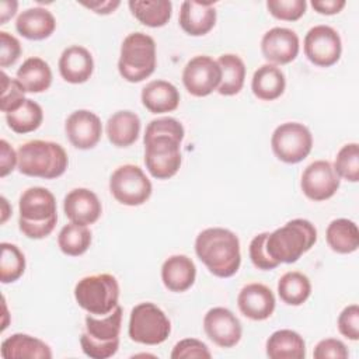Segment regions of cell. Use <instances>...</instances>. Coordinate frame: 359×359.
I'll list each match as a JSON object with an SVG mask.
<instances>
[{"label": "cell", "mask_w": 359, "mask_h": 359, "mask_svg": "<svg viewBox=\"0 0 359 359\" xmlns=\"http://www.w3.org/2000/svg\"><path fill=\"white\" fill-rule=\"evenodd\" d=\"M195 252L217 278L233 276L241 264L240 240L231 230L223 227L202 230L195 240Z\"/></svg>", "instance_id": "6da1fadb"}, {"label": "cell", "mask_w": 359, "mask_h": 359, "mask_svg": "<svg viewBox=\"0 0 359 359\" xmlns=\"http://www.w3.org/2000/svg\"><path fill=\"white\" fill-rule=\"evenodd\" d=\"M20 231L34 240L48 237L57 222L55 195L43 187L25 189L18 202Z\"/></svg>", "instance_id": "7a4b0ae2"}, {"label": "cell", "mask_w": 359, "mask_h": 359, "mask_svg": "<svg viewBox=\"0 0 359 359\" xmlns=\"http://www.w3.org/2000/svg\"><path fill=\"white\" fill-rule=\"evenodd\" d=\"M317 241V230L310 220L293 219L268 233L265 247L278 264H293Z\"/></svg>", "instance_id": "3957f363"}, {"label": "cell", "mask_w": 359, "mask_h": 359, "mask_svg": "<svg viewBox=\"0 0 359 359\" xmlns=\"http://www.w3.org/2000/svg\"><path fill=\"white\" fill-rule=\"evenodd\" d=\"M17 154V168L28 177L53 180L63 175L69 165L66 150L49 140H29L18 147Z\"/></svg>", "instance_id": "277c9868"}, {"label": "cell", "mask_w": 359, "mask_h": 359, "mask_svg": "<svg viewBox=\"0 0 359 359\" xmlns=\"http://www.w3.org/2000/svg\"><path fill=\"white\" fill-rule=\"evenodd\" d=\"M122 325V307L118 304L109 314L95 318L86 317V332L80 337V345L91 359H108L118 352Z\"/></svg>", "instance_id": "5b68a950"}, {"label": "cell", "mask_w": 359, "mask_h": 359, "mask_svg": "<svg viewBox=\"0 0 359 359\" xmlns=\"http://www.w3.org/2000/svg\"><path fill=\"white\" fill-rule=\"evenodd\" d=\"M156 42L144 32L129 34L122 45L118 60L119 74L129 83H140L156 69Z\"/></svg>", "instance_id": "8992f818"}, {"label": "cell", "mask_w": 359, "mask_h": 359, "mask_svg": "<svg viewBox=\"0 0 359 359\" xmlns=\"http://www.w3.org/2000/svg\"><path fill=\"white\" fill-rule=\"evenodd\" d=\"M74 299L87 313L104 317L118 306L119 283L111 273L84 276L74 286Z\"/></svg>", "instance_id": "52a82bcc"}, {"label": "cell", "mask_w": 359, "mask_h": 359, "mask_svg": "<svg viewBox=\"0 0 359 359\" xmlns=\"http://www.w3.org/2000/svg\"><path fill=\"white\" fill-rule=\"evenodd\" d=\"M182 137L174 135H154L143 137L144 164L151 177L168 180L174 177L182 163Z\"/></svg>", "instance_id": "ba28073f"}, {"label": "cell", "mask_w": 359, "mask_h": 359, "mask_svg": "<svg viewBox=\"0 0 359 359\" xmlns=\"http://www.w3.org/2000/svg\"><path fill=\"white\" fill-rule=\"evenodd\" d=\"M171 332V323L165 313L154 303L136 304L129 317L128 334L132 341L143 345L163 344Z\"/></svg>", "instance_id": "9c48e42d"}, {"label": "cell", "mask_w": 359, "mask_h": 359, "mask_svg": "<svg viewBox=\"0 0 359 359\" xmlns=\"http://www.w3.org/2000/svg\"><path fill=\"white\" fill-rule=\"evenodd\" d=\"M271 147L273 154L283 163L296 164L303 161L311 151L313 136L307 126L299 122L280 123L272 133Z\"/></svg>", "instance_id": "30bf717a"}, {"label": "cell", "mask_w": 359, "mask_h": 359, "mask_svg": "<svg viewBox=\"0 0 359 359\" xmlns=\"http://www.w3.org/2000/svg\"><path fill=\"white\" fill-rule=\"evenodd\" d=\"M109 191L119 203L139 206L150 198L153 187L139 165L123 164L111 174Z\"/></svg>", "instance_id": "8fae6325"}, {"label": "cell", "mask_w": 359, "mask_h": 359, "mask_svg": "<svg viewBox=\"0 0 359 359\" xmlns=\"http://www.w3.org/2000/svg\"><path fill=\"white\" fill-rule=\"evenodd\" d=\"M307 59L320 67L335 65L342 53L339 34L330 25H316L309 29L303 43Z\"/></svg>", "instance_id": "7c38bea8"}, {"label": "cell", "mask_w": 359, "mask_h": 359, "mask_svg": "<svg viewBox=\"0 0 359 359\" xmlns=\"http://www.w3.org/2000/svg\"><path fill=\"white\" fill-rule=\"evenodd\" d=\"M222 70L217 60L206 55L192 57L184 67L182 83L194 97H206L219 88Z\"/></svg>", "instance_id": "4fadbf2b"}, {"label": "cell", "mask_w": 359, "mask_h": 359, "mask_svg": "<svg viewBox=\"0 0 359 359\" xmlns=\"http://www.w3.org/2000/svg\"><path fill=\"white\" fill-rule=\"evenodd\" d=\"M339 177L327 160H316L309 164L300 180L303 194L316 202L330 199L339 188Z\"/></svg>", "instance_id": "5bb4252c"}, {"label": "cell", "mask_w": 359, "mask_h": 359, "mask_svg": "<svg viewBox=\"0 0 359 359\" xmlns=\"http://www.w3.org/2000/svg\"><path fill=\"white\" fill-rule=\"evenodd\" d=\"M208 338L222 348L236 346L243 335L240 320L226 307H213L203 317Z\"/></svg>", "instance_id": "9a60e30c"}, {"label": "cell", "mask_w": 359, "mask_h": 359, "mask_svg": "<svg viewBox=\"0 0 359 359\" xmlns=\"http://www.w3.org/2000/svg\"><path fill=\"white\" fill-rule=\"evenodd\" d=\"M65 132L69 142L80 150H88L97 146L102 135V123L98 115L88 109L72 112L65 122Z\"/></svg>", "instance_id": "2e32d148"}, {"label": "cell", "mask_w": 359, "mask_h": 359, "mask_svg": "<svg viewBox=\"0 0 359 359\" xmlns=\"http://www.w3.org/2000/svg\"><path fill=\"white\" fill-rule=\"evenodd\" d=\"M299 36L293 29L273 27L261 39V52L271 65H287L299 55Z\"/></svg>", "instance_id": "e0dca14e"}, {"label": "cell", "mask_w": 359, "mask_h": 359, "mask_svg": "<svg viewBox=\"0 0 359 359\" xmlns=\"http://www.w3.org/2000/svg\"><path fill=\"white\" fill-rule=\"evenodd\" d=\"M63 210L72 223L88 226L100 219L102 206L93 191L87 188H74L65 196Z\"/></svg>", "instance_id": "ac0fdd59"}, {"label": "cell", "mask_w": 359, "mask_h": 359, "mask_svg": "<svg viewBox=\"0 0 359 359\" xmlns=\"http://www.w3.org/2000/svg\"><path fill=\"white\" fill-rule=\"evenodd\" d=\"M275 304L276 302L272 290L257 282L245 285L237 296V306L241 314L254 321H262L271 317Z\"/></svg>", "instance_id": "d6986e66"}, {"label": "cell", "mask_w": 359, "mask_h": 359, "mask_svg": "<svg viewBox=\"0 0 359 359\" xmlns=\"http://www.w3.org/2000/svg\"><path fill=\"white\" fill-rule=\"evenodd\" d=\"M180 25L188 35H206L216 24V10L213 1L187 0L181 4Z\"/></svg>", "instance_id": "ffe728a7"}, {"label": "cell", "mask_w": 359, "mask_h": 359, "mask_svg": "<svg viewBox=\"0 0 359 359\" xmlns=\"http://www.w3.org/2000/svg\"><path fill=\"white\" fill-rule=\"evenodd\" d=\"M94 72V60L88 49L80 45L66 48L59 57V73L67 83H86Z\"/></svg>", "instance_id": "44dd1931"}, {"label": "cell", "mask_w": 359, "mask_h": 359, "mask_svg": "<svg viewBox=\"0 0 359 359\" xmlns=\"http://www.w3.org/2000/svg\"><path fill=\"white\" fill-rule=\"evenodd\" d=\"M196 278L194 261L182 254L168 257L161 265V280L170 292L188 290Z\"/></svg>", "instance_id": "7402d4cb"}, {"label": "cell", "mask_w": 359, "mask_h": 359, "mask_svg": "<svg viewBox=\"0 0 359 359\" xmlns=\"http://www.w3.org/2000/svg\"><path fill=\"white\" fill-rule=\"evenodd\" d=\"M55 28L56 20L53 14L43 7L27 8L15 20L17 32L31 41H42L49 38Z\"/></svg>", "instance_id": "603a6c76"}, {"label": "cell", "mask_w": 359, "mask_h": 359, "mask_svg": "<svg viewBox=\"0 0 359 359\" xmlns=\"http://www.w3.org/2000/svg\"><path fill=\"white\" fill-rule=\"evenodd\" d=\"M1 358L4 359H50L52 351L39 338L28 334H13L1 342Z\"/></svg>", "instance_id": "cb8c5ba5"}, {"label": "cell", "mask_w": 359, "mask_h": 359, "mask_svg": "<svg viewBox=\"0 0 359 359\" xmlns=\"http://www.w3.org/2000/svg\"><path fill=\"white\" fill-rule=\"evenodd\" d=\"M140 98L144 108L151 114H164L178 108L180 91L170 81L153 80L143 87Z\"/></svg>", "instance_id": "d4e9b609"}, {"label": "cell", "mask_w": 359, "mask_h": 359, "mask_svg": "<svg viewBox=\"0 0 359 359\" xmlns=\"http://www.w3.org/2000/svg\"><path fill=\"white\" fill-rule=\"evenodd\" d=\"M265 351L271 359H304L306 342L293 330H278L266 339Z\"/></svg>", "instance_id": "484cf974"}, {"label": "cell", "mask_w": 359, "mask_h": 359, "mask_svg": "<svg viewBox=\"0 0 359 359\" xmlns=\"http://www.w3.org/2000/svg\"><path fill=\"white\" fill-rule=\"evenodd\" d=\"M140 133V119L132 111H118L107 121L108 140L116 147L133 144Z\"/></svg>", "instance_id": "4316f807"}, {"label": "cell", "mask_w": 359, "mask_h": 359, "mask_svg": "<svg viewBox=\"0 0 359 359\" xmlns=\"http://www.w3.org/2000/svg\"><path fill=\"white\" fill-rule=\"evenodd\" d=\"M285 87L286 79L278 66L265 63L254 72L251 90L257 98L262 101H273L283 94Z\"/></svg>", "instance_id": "83f0119b"}, {"label": "cell", "mask_w": 359, "mask_h": 359, "mask_svg": "<svg viewBox=\"0 0 359 359\" xmlns=\"http://www.w3.org/2000/svg\"><path fill=\"white\" fill-rule=\"evenodd\" d=\"M17 80L25 93H43L52 84V70L43 59L38 56L28 57L17 70Z\"/></svg>", "instance_id": "f1b7e54d"}, {"label": "cell", "mask_w": 359, "mask_h": 359, "mask_svg": "<svg viewBox=\"0 0 359 359\" xmlns=\"http://www.w3.org/2000/svg\"><path fill=\"white\" fill-rule=\"evenodd\" d=\"M325 238L328 247L338 254H351L359 247L358 226L349 219L332 220L325 230Z\"/></svg>", "instance_id": "f546056e"}, {"label": "cell", "mask_w": 359, "mask_h": 359, "mask_svg": "<svg viewBox=\"0 0 359 359\" xmlns=\"http://www.w3.org/2000/svg\"><path fill=\"white\" fill-rule=\"evenodd\" d=\"M135 18L146 27H164L172 14L170 0H130L128 3Z\"/></svg>", "instance_id": "4dcf8cb0"}, {"label": "cell", "mask_w": 359, "mask_h": 359, "mask_svg": "<svg viewBox=\"0 0 359 359\" xmlns=\"http://www.w3.org/2000/svg\"><path fill=\"white\" fill-rule=\"evenodd\" d=\"M217 63L222 70V81L217 93L226 97L238 94L245 79V65L243 59L234 53H224L219 56Z\"/></svg>", "instance_id": "1f68e13d"}, {"label": "cell", "mask_w": 359, "mask_h": 359, "mask_svg": "<svg viewBox=\"0 0 359 359\" xmlns=\"http://www.w3.org/2000/svg\"><path fill=\"white\" fill-rule=\"evenodd\" d=\"M311 293L310 279L297 271L283 273L278 280V294L289 306L303 304Z\"/></svg>", "instance_id": "d6a6232c"}, {"label": "cell", "mask_w": 359, "mask_h": 359, "mask_svg": "<svg viewBox=\"0 0 359 359\" xmlns=\"http://www.w3.org/2000/svg\"><path fill=\"white\" fill-rule=\"evenodd\" d=\"M6 121L13 132L18 135L29 133L41 126L43 121V111L38 102L27 98L20 108L6 114Z\"/></svg>", "instance_id": "836d02e7"}, {"label": "cell", "mask_w": 359, "mask_h": 359, "mask_svg": "<svg viewBox=\"0 0 359 359\" xmlns=\"http://www.w3.org/2000/svg\"><path fill=\"white\" fill-rule=\"evenodd\" d=\"M91 244V231L87 226L69 223L62 227L57 236L60 251L70 257L83 255Z\"/></svg>", "instance_id": "e575fe53"}, {"label": "cell", "mask_w": 359, "mask_h": 359, "mask_svg": "<svg viewBox=\"0 0 359 359\" xmlns=\"http://www.w3.org/2000/svg\"><path fill=\"white\" fill-rule=\"evenodd\" d=\"M0 248V280L1 283H13L18 280L25 271V257L15 244L1 243Z\"/></svg>", "instance_id": "d590c367"}, {"label": "cell", "mask_w": 359, "mask_h": 359, "mask_svg": "<svg viewBox=\"0 0 359 359\" xmlns=\"http://www.w3.org/2000/svg\"><path fill=\"white\" fill-rule=\"evenodd\" d=\"M334 170L339 178H344L349 182L359 181V144L346 143L337 153L334 161Z\"/></svg>", "instance_id": "8d00e7d4"}, {"label": "cell", "mask_w": 359, "mask_h": 359, "mask_svg": "<svg viewBox=\"0 0 359 359\" xmlns=\"http://www.w3.org/2000/svg\"><path fill=\"white\" fill-rule=\"evenodd\" d=\"M25 90L17 79L8 77L1 72V95H0V109L4 114L13 112L20 108L25 101Z\"/></svg>", "instance_id": "74e56055"}, {"label": "cell", "mask_w": 359, "mask_h": 359, "mask_svg": "<svg viewBox=\"0 0 359 359\" xmlns=\"http://www.w3.org/2000/svg\"><path fill=\"white\" fill-rule=\"evenodd\" d=\"M306 0H268V11L278 20L297 21L306 13Z\"/></svg>", "instance_id": "f35d334b"}, {"label": "cell", "mask_w": 359, "mask_h": 359, "mask_svg": "<svg viewBox=\"0 0 359 359\" xmlns=\"http://www.w3.org/2000/svg\"><path fill=\"white\" fill-rule=\"evenodd\" d=\"M170 356L171 359H209L212 358V353L205 342L196 338H185L174 345Z\"/></svg>", "instance_id": "ab89813d"}, {"label": "cell", "mask_w": 359, "mask_h": 359, "mask_svg": "<svg viewBox=\"0 0 359 359\" xmlns=\"http://www.w3.org/2000/svg\"><path fill=\"white\" fill-rule=\"evenodd\" d=\"M268 233H259L257 234L251 243H250V248H248V254H250V259L252 262V265L261 271H271L275 269L279 264L276 261H273L265 247V241H266Z\"/></svg>", "instance_id": "60d3db41"}, {"label": "cell", "mask_w": 359, "mask_h": 359, "mask_svg": "<svg viewBox=\"0 0 359 359\" xmlns=\"http://www.w3.org/2000/svg\"><path fill=\"white\" fill-rule=\"evenodd\" d=\"M339 332L352 341L359 339V306L349 304L338 316Z\"/></svg>", "instance_id": "b9f144b4"}, {"label": "cell", "mask_w": 359, "mask_h": 359, "mask_svg": "<svg viewBox=\"0 0 359 359\" xmlns=\"http://www.w3.org/2000/svg\"><path fill=\"white\" fill-rule=\"evenodd\" d=\"M20 56H21L20 41L14 35L6 31H0V66L3 69L11 66L18 60Z\"/></svg>", "instance_id": "7bdbcfd3"}, {"label": "cell", "mask_w": 359, "mask_h": 359, "mask_svg": "<svg viewBox=\"0 0 359 359\" xmlns=\"http://www.w3.org/2000/svg\"><path fill=\"white\" fill-rule=\"evenodd\" d=\"M313 356L316 359H346L349 352L342 341L337 338H325L316 345Z\"/></svg>", "instance_id": "ee69618b"}, {"label": "cell", "mask_w": 359, "mask_h": 359, "mask_svg": "<svg viewBox=\"0 0 359 359\" xmlns=\"http://www.w3.org/2000/svg\"><path fill=\"white\" fill-rule=\"evenodd\" d=\"M18 164V154L4 139L0 140V177L8 175Z\"/></svg>", "instance_id": "f6af8a7d"}, {"label": "cell", "mask_w": 359, "mask_h": 359, "mask_svg": "<svg viewBox=\"0 0 359 359\" xmlns=\"http://www.w3.org/2000/svg\"><path fill=\"white\" fill-rule=\"evenodd\" d=\"M345 4H346L345 0H313L311 1V7L318 14H325V15L338 14L345 7Z\"/></svg>", "instance_id": "bcb514c9"}, {"label": "cell", "mask_w": 359, "mask_h": 359, "mask_svg": "<svg viewBox=\"0 0 359 359\" xmlns=\"http://www.w3.org/2000/svg\"><path fill=\"white\" fill-rule=\"evenodd\" d=\"M81 4L90 10H93L94 13L97 14H111L114 13L121 1L119 0H105V1H100V0H95V1H81Z\"/></svg>", "instance_id": "7dc6e473"}, {"label": "cell", "mask_w": 359, "mask_h": 359, "mask_svg": "<svg viewBox=\"0 0 359 359\" xmlns=\"http://www.w3.org/2000/svg\"><path fill=\"white\" fill-rule=\"evenodd\" d=\"M18 3L15 0H3L0 1V24H6L17 11Z\"/></svg>", "instance_id": "c3c4849f"}, {"label": "cell", "mask_w": 359, "mask_h": 359, "mask_svg": "<svg viewBox=\"0 0 359 359\" xmlns=\"http://www.w3.org/2000/svg\"><path fill=\"white\" fill-rule=\"evenodd\" d=\"M0 201H1V223H6L7 217L11 213V208H10V205H8V202H7V199L4 196H1Z\"/></svg>", "instance_id": "681fc988"}]
</instances>
